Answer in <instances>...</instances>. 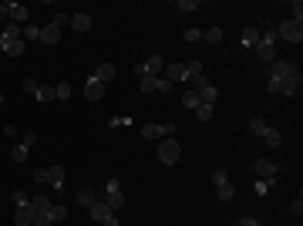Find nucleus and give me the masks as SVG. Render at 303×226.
I'll use <instances>...</instances> for the list:
<instances>
[{
    "label": "nucleus",
    "mask_w": 303,
    "mask_h": 226,
    "mask_svg": "<svg viewBox=\"0 0 303 226\" xmlns=\"http://www.w3.org/2000/svg\"><path fill=\"white\" fill-rule=\"evenodd\" d=\"M182 159V145L175 142V135L172 139H162V145H158V162L162 165H175Z\"/></svg>",
    "instance_id": "1"
},
{
    "label": "nucleus",
    "mask_w": 303,
    "mask_h": 226,
    "mask_svg": "<svg viewBox=\"0 0 303 226\" xmlns=\"http://www.w3.org/2000/svg\"><path fill=\"white\" fill-rule=\"evenodd\" d=\"M273 37H276V34H270V31H266V34H259V41L253 44V51H256V58H259V61H276Z\"/></svg>",
    "instance_id": "2"
},
{
    "label": "nucleus",
    "mask_w": 303,
    "mask_h": 226,
    "mask_svg": "<svg viewBox=\"0 0 303 226\" xmlns=\"http://www.w3.org/2000/svg\"><path fill=\"white\" fill-rule=\"evenodd\" d=\"M300 84H303L300 71H297V75H290V78H283V81H273V78H270V91H276V95H297V91H300Z\"/></svg>",
    "instance_id": "3"
},
{
    "label": "nucleus",
    "mask_w": 303,
    "mask_h": 226,
    "mask_svg": "<svg viewBox=\"0 0 303 226\" xmlns=\"http://www.w3.org/2000/svg\"><path fill=\"white\" fill-rule=\"evenodd\" d=\"M280 37H287V41H303V24H293V20H283L280 24Z\"/></svg>",
    "instance_id": "4"
},
{
    "label": "nucleus",
    "mask_w": 303,
    "mask_h": 226,
    "mask_svg": "<svg viewBox=\"0 0 303 226\" xmlns=\"http://www.w3.org/2000/svg\"><path fill=\"white\" fill-rule=\"evenodd\" d=\"M290 75H297V68H293L290 61H280V58H276L273 68H270V78H273V81H283V78H290Z\"/></svg>",
    "instance_id": "5"
},
{
    "label": "nucleus",
    "mask_w": 303,
    "mask_h": 226,
    "mask_svg": "<svg viewBox=\"0 0 303 226\" xmlns=\"http://www.w3.org/2000/svg\"><path fill=\"white\" fill-rule=\"evenodd\" d=\"M253 169H256V176H259L263 182H273V172H276V165H273L270 159H256V165H253Z\"/></svg>",
    "instance_id": "6"
},
{
    "label": "nucleus",
    "mask_w": 303,
    "mask_h": 226,
    "mask_svg": "<svg viewBox=\"0 0 303 226\" xmlns=\"http://www.w3.org/2000/svg\"><path fill=\"white\" fill-rule=\"evenodd\" d=\"M105 88H108V84H101V81L88 78V84H84V98H88V101H98V98L105 95Z\"/></svg>",
    "instance_id": "7"
},
{
    "label": "nucleus",
    "mask_w": 303,
    "mask_h": 226,
    "mask_svg": "<svg viewBox=\"0 0 303 226\" xmlns=\"http://www.w3.org/2000/svg\"><path fill=\"white\" fill-rule=\"evenodd\" d=\"M51 206H54V203H51V196H47V193L30 196V210H34V213H51Z\"/></svg>",
    "instance_id": "8"
},
{
    "label": "nucleus",
    "mask_w": 303,
    "mask_h": 226,
    "mask_svg": "<svg viewBox=\"0 0 303 226\" xmlns=\"http://www.w3.org/2000/svg\"><path fill=\"white\" fill-rule=\"evenodd\" d=\"M27 17H30V10H27L24 3H14V7H10V24L24 27V24H27Z\"/></svg>",
    "instance_id": "9"
},
{
    "label": "nucleus",
    "mask_w": 303,
    "mask_h": 226,
    "mask_svg": "<svg viewBox=\"0 0 303 226\" xmlns=\"http://www.w3.org/2000/svg\"><path fill=\"white\" fill-rule=\"evenodd\" d=\"M14 223H17V226H34V210H30V206L14 210Z\"/></svg>",
    "instance_id": "10"
},
{
    "label": "nucleus",
    "mask_w": 303,
    "mask_h": 226,
    "mask_svg": "<svg viewBox=\"0 0 303 226\" xmlns=\"http://www.w3.org/2000/svg\"><path fill=\"white\" fill-rule=\"evenodd\" d=\"M263 142H266L270 149H280V145H283V132H280V129H270V125H266V132H263Z\"/></svg>",
    "instance_id": "11"
},
{
    "label": "nucleus",
    "mask_w": 303,
    "mask_h": 226,
    "mask_svg": "<svg viewBox=\"0 0 303 226\" xmlns=\"http://www.w3.org/2000/svg\"><path fill=\"white\" fill-rule=\"evenodd\" d=\"M88 216H91L94 223H101V220H108V216H111V210H108V206H105V203L98 199L94 206H88Z\"/></svg>",
    "instance_id": "12"
},
{
    "label": "nucleus",
    "mask_w": 303,
    "mask_h": 226,
    "mask_svg": "<svg viewBox=\"0 0 303 226\" xmlns=\"http://www.w3.org/2000/svg\"><path fill=\"white\" fill-rule=\"evenodd\" d=\"M185 78V65H165V81L168 84H175V81H182Z\"/></svg>",
    "instance_id": "13"
},
{
    "label": "nucleus",
    "mask_w": 303,
    "mask_h": 226,
    "mask_svg": "<svg viewBox=\"0 0 303 226\" xmlns=\"http://www.w3.org/2000/svg\"><path fill=\"white\" fill-rule=\"evenodd\" d=\"M37 41H44V44H58L61 41V31L54 27V24H47V27H41V37Z\"/></svg>",
    "instance_id": "14"
},
{
    "label": "nucleus",
    "mask_w": 303,
    "mask_h": 226,
    "mask_svg": "<svg viewBox=\"0 0 303 226\" xmlns=\"http://www.w3.org/2000/svg\"><path fill=\"white\" fill-rule=\"evenodd\" d=\"M47 186H54V189H64V169H61V165L47 169Z\"/></svg>",
    "instance_id": "15"
},
{
    "label": "nucleus",
    "mask_w": 303,
    "mask_h": 226,
    "mask_svg": "<svg viewBox=\"0 0 303 226\" xmlns=\"http://www.w3.org/2000/svg\"><path fill=\"white\" fill-rule=\"evenodd\" d=\"M101 203L115 213V210H121V206H125V196H121V189H118V193H105V199H101Z\"/></svg>",
    "instance_id": "16"
},
{
    "label": "nucleus",
    "mask_w": 303,
    "mask_h": 226,
    "mask_svg": "<svg viewBox=\"0 0 303 226\" xmlns=\"http://www.w3.org/2000/svg\"><path fill=\"white\" fill-rule=\"evenodd\" d=\"M142 68H145V75H152V78H162V68H165V65H162V58H158V54H152V58L145 61V65H142Z\"/></svg>",
    "instance_id": "17"
},
{
    "label": "nucleus",
    "mask_w": 303,
    "mask_h": 226,
    "mask_svg": "<svg viewBox=\"0 0 303 226\" xmlns=\"http://www.w3.org/2000/svg\"><path fill=\"white\" fill-rule=\"evenodd\" d=\"M94 81H101V84H108L111 78H115V65H98V71H94Z\"/></svg>",
    "instance_id": "18"
},
{
    "label": "nucleus",
    "mask_w": 303,
    "mask_h": 226,
    "mask_svg": "<svg viewBox=\"0 0 303 226\" xmlns=\"http://www.w3.org/2000/svg\"><path fill=\"white\" fill-rule=\"evenodd\" d=\"M71 27H75L77 34L91 31V17H88V14H75V17H71Z\"/></svg>",
    "instance_id": "19"
},
{
    "label": "nucleus",
    "mask_w": 303,
    "mask_h": 226,
    "mask_svg": "<svg viewBox=\"0 0 303 226\" xmlns=\"http://www.w3.org/2000/svg\"><path fill=\"white\" fill-rule=\"evenodd\" d=\"M71 95H75V88H71L68 81H58V84H54V98H58V101H68Z\"/></svg>",
    "instance_id": "20"
},
{
    "label": "nucleus",
    "mask_w": 303,
    "mask_h": 226,
    "mask_svg": "<svg viewBox=\"0 0 303 226\" xmlns=\"http://www.w3.org/2000/svg\"><path fill=\"white\" fill-rule=\"evenodd\" d=\"M216 98H219L216 84H209V88H202V91H199V101H202V105H212V108H216Z\"/></svg>",
    "instance_id": "21"
},
{
    "label": "nucleus",
    "mask_w": 303,
    "mask_h": 226,
    "mask_svg": "<svg viewBox=\"0 0 303 226\" xmlns=\"http://www.w3.org/2000/svg\"><path fill=\"white\" fill-rule=\"evenodd\" d=\"M77 203L88 210V206H94V203H98V193H94V189H77Z\"/></svg>",
    "instance_id": "22"
},
{
    "label": "nucleus",
    "mask_w": 303,
    "mask_h": 226,
    "mask_svg": "<svg viewBox=\"0 0 303 226\" xmlns=\"http://www.w3.org/2000/svg\"><path fill=\"white\" fill-rule=\"evenodd\" d=\"M216 193H219V203H229V199L236 196V186H232V182H223V186H216Z\"/></svg>",
    "instance_id": "23"
},
{
    "label": "nucleus",
    "mask_w": 303,
    "mask_h": 226,
    "mask_svg": "<svg viewBox=\"0 0 303 226\" xmlns=\"http://www.w3.org/2000/svg\"><path fill=\"white\" fill-rule=\"evenodd\" d=\"M182 105H185L189 112H196V108L202 105V101H199V91H185V95H182Z\"/></svg>",
    "instance_id": "24"
},
{
    "label": "nucleus",
    "mask_w": 303,
    "mask_h": 226,
    "mask_svg": "<svg viewBox=\"0 0 303 226\" xmlns=\"http://www.w3.org/2000/svg\"><path fill=\"white\" fill-rule=\"evenodd\" d=\"M20 34H24V37H27V41H37V37H41V27H37V24H30V20H27V24H24V27H20Z\"/></svg>",
    "instance_id": "25"
},
{
    "label": "nucleus",
    "mask_w": 303,
    "mask_h": 226,
    "mask_svg": "<svg viewBox=\"0 0 303 226\" xmlns=\"http://www.w3.org/2000/svg\"><path fill=\"white\" fill-rule=\"evenodd\" d=\"M202 41H209V44H219V41H223V27H209V31H202Z\"/></svg>",
    "instance_id": "26"
},
{
    "label": "nucleus",
    "mask_w": 303,
    "mask_h": 226,
    "mask_svg": "<svg viewBox=\"0 0 303 226\" xmlns=\"http://www.w3.org/2000/svg\"><path fill=\"white\" fill-rule=\"evenodd\" d=\"M256 41H259V31H256V27H242V44H246V48H253Z\"/></svg>",
    "instance_id": "27"
},
{
    "label": "nucleus",
    "mask_w": 303,
    "mask_h": 226,
    "mask_svg": "<svg viewBox=\"0 0 303 226\" xmlns=\"http://www.w3.org/2000/svg\"><path fill=\"white\" fill-rule=\"evenodd\" d=\"M3 54H7V58H20V54H24V37H20V41H10Z\"/></svg>",
    "instance_id": "28"
},
{
    "label": "nucleus",
    "mask_w": 303,
    "mask_h": 226,
    "mask_svg": "<svg viewBox=\"0 0 303 226\" xmlns=\"http://www.w3.org/2000/svg\"><path fill=\"white\" fill-rule=\"evenodd\" d=\"M34 98H37V101H54V84H41Z\"/></svg>",
    "instance_id": "29"
},
{
    "label": "nucleus",
    "mask_w": 303,
    "mask_h": 226,
    "mask_svg": "<svg viewBox=\"0 0 303 226\" xmlns=\"http://www.w3.org/2000/svg\"><path fill=\"white\" fill-rule=\"evenodd\" d=\"M142 139H149V142L162 139V125H145V129H142Z\"/></svg>",
    "instance_id": "30"
},
{
    "label": "nucleus",
    "mask_w": 303,
    "mask_h": 226,
    "mask_svg": "<svg viewBox=\"0 0 303 226\" xmlns=\"http://www.w3.org/2000/svg\"><path fill=\"white\" fill-rule=\"evenodd\" d=\"M47 216H51V223H61V220L68 216V206H61V203H58V206H51V213H47Z\"/></svg>",
    "instance_id": "31"
},
{
    "label": "nucleus",
    "mask_w": 303,
    "mask_h": 226,
    "mask_svg": "<svg viewBox=\"0 0 303 226\" xmlns=\"http://www.w3.org/2000/svg\"><path fill=\"white\" fill-rule=\"evenodd\" d=\"M189 81H192V91H202V88H209V78H206V71H202V75H192Z\"/></svg>",
    "instance_id": "32"
},
{
    "label": "nucleus",
    "mask_w": 303,
    "mask_h": 226,
    "mask_svg": "<svg viewBox=\"0 0 303 226\" xmlns=\"http://www.w3.org/2000/svg\"><path fill=\"white\" fill-rule=\"evenodd\" d=\"M10 199H14V206H17V210H20V206H30V199H27V193H24V189H14V196H10Z\"/></svg>",
    "instance_id": "33"
},
{
    "label": "nucleus",
    "mask_w": 303,
    "mask_h": 226,
    "mask_svg": "<svg viewBox=\"0 0 303 226\" xmlns=\"http://www.w3.org/2000/svg\"><path fill=\"white\" fill-rule=\"evenodd\" d=\"M27 145H14V152H10V159H14V162H27Z\"/></svg>",
    "instance_id": "34"
},
{
    "label": "nucleus",
    "mask_w": 303,
    "mask_h": 226,
    "mask_svg": "<svg viewBox=\"0 0 303 226\" xmlns=\"http://www.w3.org/2000/svg\"><path fill=\"white\" fill-rule=\"evenodd\" d=\"M138 81H142V91H158V78L145 75V78H138Z\"/></svg>",
    "instance_id": "35"
},
{
    "label": "nucleus",
    "mask_w": 303,
    "mask_h": 226,
    "mask_svg": "<svg viewBox=\"0 0 303 226\" xmlns=\"http://www.w3.org/2000/svg\"><path fill=\"white\" fill-rule=\"evenodd\" d=\"M206 68H202V61H189L185 65V78H192V75H202Z\"/></svg>",
    "instance_id": "36"
},
{
    "label": "nucleus",
    "mask_w": 303,
    "mask_h": 226,
    "mask_svg": "<svg viewBox=\"0 0 303 226\" xmlns=\"http://www.w3.org/2000/svg\"><path fill=\"white\" fill-rule=\"evenodd\" d=\"M3 34H7L10 41H20V27H17V24H10V20H7V27H3Z\"/></svg>",
    "instance_id": "37"
},
{
    "label": "nucleus",
    "mask_w": 303,
    "mask_h": 226,
    "mask_svg": "<svg viewBox=\"0 0 303 226\" xmlns=\"http://www.w3.org/2000/svg\"><path fill=\"white\" fill-rule=\"evenodd\" d=\"M249 132H253V135H263V132H266V122H263V118H253V122H249Z\"/></svg>",
    "instance_id": "38"
},
{
    "label": "nucleus",
    "mask_w": 303,
    "mask_h": 226,
    "mask_svg": "<svg viewBox=\"0 0 303 226\" xmlns=\"http://www.w3.org/2000/svg\"><path fill=\"white\" fill-rule=\"evenodd\" d=\"M179 10L182 14H192V10H199V3L196 0H179Z\"/></svg>",
    "instance_id": "39"
},
{
    "label": "nucleus",
    "mask_w": 303,
    "mask_h": 226,
    "mask_svg": "<svg viewBox=\"0 0 303 226\" xmlns=\"http://www.w3.org/2000/svg\"><path fill=\"white\" fill-rule=\"evenodd\" d=\"M196 115H199L202 122H209V118H212V105H199V108H196Z\"/></svg>",
    "instance_id": "40"
},
{
    "label": "nucleus",
    "mask_w": 303,
    "mask_h": 226,
    "mask_svg": "<svg viewBox=\"0 0 303 226\" xmlns=\"http://www.w3.org/2000/svg\"><path fill=\"white\" fill-rule=\"evenodd\" d=\"M34 226H54V223H51L47 213H34Z\"/></svg>",
    "instance_id": "41"
},
{
    "label": "nucleus",
    "mask_w": 303,
    "mask_h": 226,
    "mask_svg": "<svg viewBox=\"0 0 303 226\" xmlns=\"http://www.w3.org/2000/svg\"><path fill=\"white\" fill-rule=\"evenodd\" d=\"M68 24H71V17H68V14H54V27H58V31H61V27H68Z\"/></svg>",
    "instance_id": "42"
},
{
    "label": "nucleus",
    "mask_w": 303,
    "mask_h": 226,
    "mask_svg": "<svg viewBox=\"0 0 303 226\" xmlns=\"http://www.w3.org/2000/svg\"><path fill=\"white\" fill-rule=\"evenodd\" d=\"M10 7H14V3H7V0H0V24H3V20H10Z\"/></svg>",
    "instance_id": "43"
},
{
    "label": "nucleus",
    "mask_w": 303,
    "mask_h": 226,
    "mask_svg": "<svg viewBox=\"0 0 303 226\" xmlns=\"http://www.w3.org/2000/svg\"><path fill=\"white\" fill-rule=\"evenodd\" d=\"M293 24H303V3L300 0L293 3Z\"/></svg>",
    "instance_id": "44"
},
{
    "label": "nucleus",
    "mask_w": 303,
    "mask_h": 226,
    "mask_svg": "<svg viewBox=\"0 0 303 226\" xmlns=\"http://www.w3.org/2000/svg\"><path fill=\"white\" fill-rule=\"evenodd\" d=\"M37 88H41V84H37L34 78H27V81H24V91H27V95H37Z\"/></svg>",
    "instance_id": "45"
},
{
    "label": "nucleus",
    "mask_w": 303,
    "mask_h": 226,
    "mask_svg": "<svg viewBox=\"0 0 303 226\" xmlns=\"http://www.w3.org/2000/svg\"><path fill=\"white\" fill-rule=\"evenodd\" d=\"M175 135V125L172 122H162V139H172Z\"/></svg>",
    "instance_id": "46"
},
{
    "label": "nucleus",
    "mask_w": 303,
    "mask_h": 226,
    "mask_svg": "<svg viewBox=\"0 0 303 226\" xmlns=\"http://www.w3.org/2000/svg\"><path fill=\"white\" fill-rule=\"evenodd\" d=\"M212 182H216V186H223V182H229V176L223 172V169H216V172H212Z\"/></svg>",
    "instance_id": "47"
},
{
    "label": "nucleus",
    "mask_w": 303,
    "mask_h": 226,
    "mask_svg": "<svg viewBox=\"0 0 303 226\" xmlns=\"http://www.w3.org/2000/svg\"><path fill=\"white\" fill-rule=\"evenodd\" d=\"M185 41H189V44H192V41H202V31H192V27H189V31H185Z\"/></svg>",
    "instance_id": "48"
},
{
    "label": "nucleus",
    "mask_w": 303,
    "mask_h": 226,
    "mask_svg": "<svg viewBox=\"0 0 303 226\" xmlns=\"http://www.w3.org/2000/svg\"><path fill=\"white\" fill-rule=\"evenodd\" d=\"M34 182H41V186H47V169H37V172H34Z\"/></svg>",
    "instance_id": "49"
},
{
    "label": "nucleus",
    "mask_w": 303,
    "mask_h": 226,
    "mask_svg": "<svg viewBox=\"0 0 303 226\" xmlns=\"http://www.w3.org/2000/svg\"><path fill=\"white\" fill-rule=\"evenodd\" d=\"M118 189H121L118 179H108V182H105V193H118Z\"/></svg>",
    "instance_id": "50"
},
{
    "label": "nucleus",
    "mask_w": 303,
    "mask_h": 226,
    "mask_svg": "<svg viewBox=\"0 0 303 226\" xmlns=\"http://www.w3.org/2000/svg\"><path fill=\"white\" fill-rule=\"evenodd\" d=\"M172 88H175V84H168V81H165V78H158V91H162V95H168V91H172Z\"/></svg>",
    "instance_id": "51"
},
{
    "label": "nucleus",
    "mask_w": 303,
    "mask_h": 226,
    "mask_svg": "<svg viewBox=\"0 0 303 226\" xmlns=\"http://www.w3.org/2000/svg\"><path fill=\"white\" fill-rule=\"evenodd\" d=\"M34 142H37V135H34V132H27V135H24V139H20V145H27V149H30V145H34Z\"/></svg>",
    "instance_id": "52"
},
{
    "label": "nucleus",
    "mask_w": 303,
    "mask_h": 226,
    "mask_svg": "<svg viewBox=\"0 0 303 226\" xmlns=\"http://www.w3.org/2000/svg\"><path fill=\"white\" fill-rule=\"evenodd\" d=\"M290 210H293V216H300V213H303V199H293V203H290Z\"/></svg>",
    "instance_id": "53"
},
{
    "label": "nucleus",
    "mask_w": 303,
    "mask_h": 226,
    "mask_svg": "<svg viewBox=\"0 0 303 226\" xmlns=\"http://www.w3.org/2000/svg\"><path fill=\"white\" fill-rule=\"evenodd\" d=\"M236 226H259V220H253V216H242Z\"/></svg>",
    "instance_id": "54"
},
{
    "label": "nucleus",
    "mask_w": 303,
    "mask_h": 226,
    "mask_svg": "<svg viewBox=\"0 0 303 226\" xmlns=\"http://www.w3.org/2000/svg\"><path fill=\"white\" fill-rule=\"evenodd\" d=\"M101 226H121V223H118V220H115V213H111L108 220H101Z\"/></svg>",
    "instance_id": "55"
}]
</instances>
